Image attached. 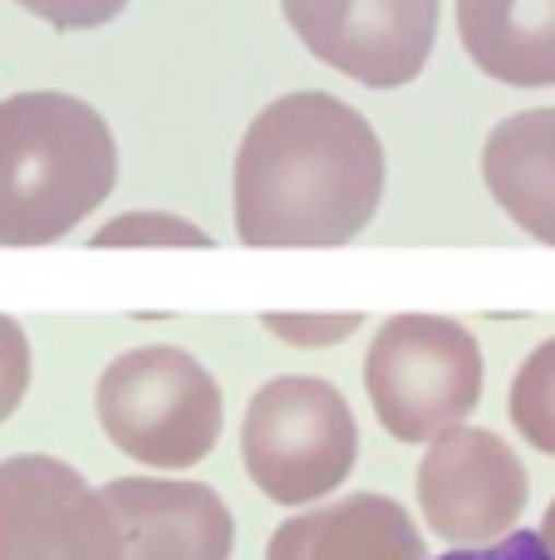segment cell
Listing matches in <instances>:
<instances>
[{"label": "cell", "instance_id": "1", "mask_svg": "<svg viewBox=\"0 0 555 560\" xmlns=\"http://www.w3.org/2000/svg\"><path fill=\"white\" fill-rule=\"evenodd\" d=\"M383 177V143L359 108L324 89L281 94L236 148V236L261 252L344 246L374 222Z\"/></svg>", "mask_w": 555, "mask_h": 560}, {"label": "cell", "instance_id": "2", "mask_svg": "<svg viewBox=\"0 0 555 560\" xmlns=\"http://www.w3.org/2000/svg\"><path fill=\"white\" fill-rule=\"evenodd\" d=\"M118 143L94 104L59 89L0 98V246H49L108 202Z\"/></svg>", "mask_w": 555, "mask_h": 560}, {"label": "cell", "instance_id": "3", "mask_svg": "<svg viewBox=\"0 0 555 560\" xmlns=\"http://www.w3.org/2000/svg\"><path fill=\"white\" fill-rule=\"evenodd\" d=\"M94 408L108 443L153 472H187L222 438V388L177 345H143L98 374Z\"/></svg>", "mask_w": 555, "mask_h": 560}, {"label": "cell", "instance_id": "4", "mask_svg": "<svg viewBox=\"0 0 555 560\" xmlns=\"http://www.w3.org/2000/svg\"><path fill=\"white\" fill-rule=\"evenodd\" d=\"M241 463L275 506H310L340 492L359 463V423L330 378L281 374L256 388L241 418Z\"/></svg>", "mask_w": 555, "mask_h": 560}, {"label": "cell", "instance_id": "5", "mask_svg": "<svg viewBox=\"0 0 555 560\" xmlns=\"http://www.w3.org/2000/svg\"><path fill=\"white\" fill-rule=\"evenodd\" d=\"M364 394L399 443H433L482 404V349L442 315H393L364 354Z\"/></svg>", "mask_w": 555, "mask_h": 560}, {"label": "cell", "instance_id": "6", "mask_svg": "<svg viewBox=\"0 0 555 560\" xmlns=\"http://www.w3.org/2000/svg\"><path fill=\"white\" fill-rule=\"evenodd\" d=\"M0 560H123V526L69 463L15 453L0 463Z\"/></svg>", "mask_w": 555, "mask_h": 560}, {"label": "cell", "instance_id": "7", "mask_svg": "<svg viewBox=\"0 0 555 560\" xmlns=\"http://www.w3.org/2000/svg\"><path fill=\"white\" fill-rule=\"evenodd\" d=\"M527 502V467L492 428H448L442 438H433L418 463V506L433 536L458 551L507 541Z\"/></svg>", "mask_w": 555, "mask_h": 560}, {"label": "cell", "instance_id": "8", "mask_svg": "<svg viewBox=\"0 0 555 560\" xmlns=\"http://www.w3.org/2000/svg\"><path fill=\"white\" fill-rule=\"evenodd\" d=\"M320 65L364 89H403L438 45V0H281Z\"/></svg>", "mask_w": 555, "mask_h": 560}, {"label": "cell", "instance_id": "9", "mask_svg": "<svg viewBox=\"0 0 555 560\" xmlns=\"http://www.w3.org/2000/svg\"><path fill=\"white\" fill-rule=\"evenodd\" d=\"M104 497L123 526V560H232L236 522L206 482L114 477Z\"/></svg>", "mask_w": 555, "mask_h": 560}, {"label": "cell", "instance_id": "10", "mask_svg": "<svg viewBox=\"0 0 555 560\" xmlns=\"http://www.w3.org/2000/svg\"><path fill=\"white\" fill-rule=\"evenodd\" d=\"M423 532L393 497L354 492L330 506L285 516L265 560H423Z\"/></svg>", "mask_w": 555, "mask_h": 560}, {"label": "cell", "instance_id": "11", "mask_svg": "<svg viewBox=\"0 0 555 560\" xmlns=\"http://www.w3.org/2000/svg\"><path fill=\"white\" fill-rule=\"evenodd\" d=\"M482 183L531 242L555 246V108H527L492 128Z\"/></svg>", "mask_w": 555, "mask_h": 560}, {"label": "cell", "instance_id": "12", "mask_svg": "<svg viewBox=\"0 0 555 560\" xmlns=\"http://www.w3.org/2000/svg\"><path fill=\"white\" fill-rule=\"evenodd\" d=\"M458 35L497 84L555 89V0H458Z\"/></svg>", "mask_w": 555, "mask_h": 560}, {"label": "cell", "instance_id": "13", "mask_svg": "<svg viewBox=\"0 0 555 560\" xmlns=\"http://www.w3.org/2000/svg\"><path fill=\"white\" fill-rule=\"evenodd\" d=\"M507 413L517 423V433L527 438L536 453L555 457V339L531 349V359L511 378Z\"/></svg>", "mask_w": 555, "mask_h": 560}, {"label": "cell", "instance_id": "14", "mask_svg": "<svg viewBox=\"0 0 555 560\" xmlns=\"http://www.w3.org/2000/svg\"><path fill=\"white\" fill-rule=\"evenodd\" d=\"M88 246L94 252H114V246H212V236L173 212H128L98 226Z\"/></svg>", "mask_w": 555, "mask_h": 560}, {"label": "cell", "instance_id": "15", "mask_svg": "<svg viewBox=\"0 0 555 560\" xmlns=\"http://www.w3.org/2000/svg\"><path fill=\"white\" fill-rule=\"evenodd\" d=\"M364 315H261V329L291 349H334L354 339Z\"/></svg>", "mask_w": 555, "mask_h": 560}, {"label": "cell", "instance_id": "16", "mask_svg": "<svg viewBox=\"0 0 555 560\" xmlns=\"http://www.w3.org/2000/svg\"><path fill=\"white\" fill-rule=\"evenodd\" d=\"M25 394H29V335L20 329V319L0 315V423L15 413Z\"/></svg>", "mask_w": 555, "mask_h": 560}, {"label": "cell", "instance_id": "17", "mask_svg": "<svg viewBox=\"0 0 555 560\" xmlns=\"http://www.w3.org/2000/svg\"><path fill=\"white\" fill-rule=\"evenodd\" d=\"M15 5H25L29 15L55 30H98L123 15L128 0H15Z\"/></svg>", "mask_w": 555, "mask_h": 560}, {"label": "cell", "instance_id": "18", "mask_svg": "<svg viewBox=\"0 0 555 560\" xmlns=\"http://www.w3.org/2000/svg\"><path fill=\"white\" fill-rule=\"evenodd\" d=\"M433 560H551L546 541L536 532H511L507 541L497 546H477V551H448V556H433Z\"/></svg>", "mask_w": 555, "mask_h": 560}, {"label": "cell", "instance_id": "19", "mask_svg": "<svg viewBox=\"0 0 555 560\" xmlns=\"http://www.w3.org/2000/svg\"><path fill=\"white\" fill-rule=\"evenodd\" d=\"M541 541H546V551L555 560V497H551V506H546V522H541Z\"/></svg>", "mask_w": 555, "mask_h": 560}]
</instances>
